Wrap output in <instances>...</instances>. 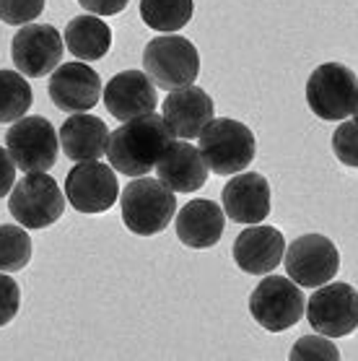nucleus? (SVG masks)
<instances>
[{
    "label": "nucleus",
    "mask_w": 358,
    "mask_h": 361,
    "mask_svg": "<svg viewBox=\"0 0 358 361\" xmlns=\"http://www.w3.org/2000/svg\"><path fill=\"white\" fill-rule=\"evenodd\" d=\"M223 211L236 224H262L270 216V182L260 172H239L223 188Z\"/></svg>",
    "instance_id": "nucleus-16"
},
{
    "label": "nucleus",
    "mask_w": 358,
    "mask_h": 361,
    "mask_svg": "<svg viewBox=\"0 0 358 361\" xmlns=\"http://www.w3.org/2000/svg\"><path fill=\"white\" fill-rule=\"evenodd\" d=\"M60 151L66 154L70 161H97L106 157V146H109V128L104 120L89 112H75L60 125Z\"/></svg>",
    "instance_id": "nucleus-20"
},
{
    "label": "nucleus",
    "mask_w": 358,
    "mask_h": 361,
    "mask_svg": "<svg viewBox=\"0 0 358 361\" xmlns=\"http://www.w3.org/2000/svg\"><path fill=\"white\" fill-rule=\"evenodd\" d=\"M249 314L268 333H283L304 317L302 286L283 276H268L249 296Z\"/></svg>",
    "instance_id": "nucleus-7"
},
{
    "label": "nucleus",
    "mask_w": 358,
    "mask_h": 361,
    "mask_svg": "<svg viewBox=\"0 0 358 361\" xmlns=\"http://www.w3.org/2000/svg\"><path fill=\"white\" fill-rule=\"evenodd\" d=\"M288 359L291 361H309V359L338 361L340 359V351H338V345H335L333 341H327V336H302L293 343Z\"/></svg>",
    "instance_id": "nucleus-25"
},
{
    "label": "nucleus",
    "mask_w": 358,
    "mask_h": 361,
    "mask_svg": "<svg viewBox=\"0 0 358 361\" xmlns=\"http://www.w3.org/2000/svg\"><path fill=\"white\" fill-rule=\"evenodd\" d=\"M174 226H177L179 242L190 250H208V247L218 245L226 229V211H221L218 203L197 197L190 200L187 205L179 208L174 216Z\"/></svg>",
    "instance_id": "nucleus-19"
},
{
    "label": "nucleus",
    "mask_w": 358,
    "mask_h": 361,
    "mask_svg": "<svg viewBox=\"0 0 358 361\" xmlns=\"http://www.w3.org/2000/svg\"><path fill=\"white\" fill-rule=\"evenodd\" d=\"M307 104L319 120L342 123L356 112L358 75L342 63H322L307 81Z\"/></svg>",
    "instance_id": "nucleus-5"
},
{
    "label": "nucleus",
    "mask_w": 358,
    "mask_h": 361,
    "mask_svg": "<svg viewBox=\"0 0 358 361\" xmlns=\"http://www.w3.org/2000/svg\"><path fill=\"white\" fill-rule=\"evenodd\" d=\"M195 13L192 0H140V18L148 29L174 34L190 24Z\"/></svg>",
    "instance_id": "nucleus-22"
},
{
    "label": "nucleus",
    "mask_w": 358,
    "mask_h": 361,
    "mask_svg": "<svg viewBox=\"0 0 358 361\" xmlns=\"http://www.w3.org/2000/svg\"><path fill=\"white\" fill-rule=\"evenodd\" d=\"M49 99L60 112H89L101 99V78L86 63L57 66L49 75Z\"/></svg>",
    "instance_id": "nucleus-13"
},
{
    "label": "nucleus",
    "mask_w": 358,
    "mask_h": 361,
    "mask_svg": "<svg viewBox=\"0 0 358 361\" xmlns=\"http://www.w3.org/2000/svg\"><path fill=\"white\" fill-rule=\"evenodd\" d=\"M200 154L213 174H239L254 161L257 140L245 123L231 117H213L200 133Z\"/></svg>",
    "instance_id": "nucleus-3"
},
{
    "label": "nucleus",
    "mask_w": 358,
    "mask_h": 361,
    "mask_svg": "<svg viewBox=\"0 0 358 361\" xmlns=\"http://www.w3.org/2000/svg\"><path fill=\"white\" fill-rule=\"evenodd\" d=\"M285 273L302 288L325 286L338 276L340 252L325 234H304L293 239L283 255Z\"/></svg>",
    "instance_id": "nucleus-9"
},
{
    "label": "nucleus",
    "mask_w": 358,
    "mask_h": 361,
    "mask_svg": "<svg viewBox=\"0 0 358 361\" xmlns=\"http://www.w3.org/2000/svg\"><path fill=\"white\" fill-rule=\"evenodd\" d=\"M234 263L249 276L273 273L283 263L285 239L276 226H257L252 224L234 239Z\"/></svg>",
    "instance_id": "nucleus-17"
},
{
    "label": "nucleus",
    "mask_w": 358,
    "mask_h": 361,
    "mask_svg": "<svg viewBox=\"0 0 358 361\" xmlns=\"http://www.w3.org/2000/svg\"><path fill=\"white\" fill-rule=\"evenodd\" d=\"M8 211L24 229H47L66 211V195L60 192L55 177L44 172H26L13 185Z\"/></svg>",
    "instance_id": "nucleus-6"
},
{
    "label": "nucleus",
    "mask_w": 358,
    "mask_h": 361,
    "mask_svg": "<svg viewBox=\"0 0 358 361\" xmlns=\"http://www.w3.org/2000/svg\"><path fill=\"white\" fill-rule=\"evenodd\" d=\"M106 112L117 120H135L156 109V83L146 75V71H123L101 91Z\"/></svg>",
    "instance_id": "nucleus-14"
},
{
    "label": "nucleus",
    "mask_w": 358,
    "mask_h": 361,
    "mask_svg": "<svg viewBox=\"0 0 358 361\" xmlns=\"http://www.w3.org/2000/svg\"><path fill=\"white\" fill-rule=\"evenodd\" d=\"M163 120L171 128L174 138L192 140L200 138L203 128L216 115L213 99L205 94L200 86H182V89L169 91V97L163 99Z\"/></svg>",
    "instance_id": "nucleus-15"
},
{
    "label": "nucleus",
    "mask_w": 358,
    "mask_h": 361,
    "mask_svg": "<svg viewBox=\"0 0 358 361\" xmlns=\"http://www.w3.org/2000/svg\"><path fill=\"white\" fill-rule=\"evenodd\" d=\"M333 154L338 161L345 166L358 169V123H345L342 120L340 128L333 133Z\"/></svg>",
    "instance_id": "nucleus-27"
},
{
    "label": "nucleus",
    "mask_w": 358,
    "mask_h": 361,
    "mask_svg": "<svg viewBox=\"0 0 358 361\" xmlns=\"http://www.w3.org/2000/svg\"><path fill=\"white\" fill-rule=\"evenodd\" d=\"M44 0H0V21L8 26L32 24L42 16Z\"/></svg>",
    "instance_id": "nucleus-26"
},
{
    "label": "nucleus",
    "mask_w": 358,
    "mask_h": 361,
    "mask_svg": "<svg viewBox=\"0 0 358 361\" xmlns=\"http://www.w3.org/2000/svg\"><path fill=\"white\" fill-rule=\"evenodd\" d=\"M81 8H86L94 16H117L128 8L130 0H78Z\"/></svg>",
    "instance_id": "nucleus-29"
},
{
    "label": "nucleus",
    "mask_w": 358,
    "mask_h": 361,
    "mask_svg": "<svg viewBox=\"0 0 358 361\" xmlns=\"http://www.w3.org/2000/svg\"><path fill=\"white\" fill-rule=\"evenodd\" d=\"M21 307V288L11 276L0 271V328H6L11 320H16Z\"/></svg>",
    "instance_id": "nucleus-28"
},
{
    "label": "nucleus",
    "mask_w": 358,
    "mask_h": 361,
    "mask_svg": "<svg viewBox=\"0 0 358 361\" xmlns=\"http://www.w3.org/2000/svg\"><path fill=\"white\" fill-rule=\"evenodd\" d=\"M156 174L174 192H197L205 188L211 169L205 164L200 148L179 138L171 140V146L163 151V157L156 164Z\"/></svg>",
    "instance_id": "nucleus-18"
},
{
    "label": "nucleus",
    "mask_w": 358,
    "mask_h": 361,
    "mask_svg": "<svg viewBox=\"0 0 358 361\" xmlns=\"http://www.w3.org/2000/svg\"><path fill=\"white\" fill-rule=\"evenodd\" d=\"M143 71L159 89H182L195 83L200 73V52L182 34H161L143 49Z\"/></svg>",
    "instance_id": "nucleus-4"
},
{
    "label": "nucleus",
    "mask_w": 358,
    "mask_h": 361,
    "mask_svg": "<svg viewBox=\"0 0 358 361\" xmlns=\"http://www.w3.org/2000/svg\"><path fill=\"white\" fill-rule=\"evenodd\" d=\"M125 226L138 237L161 234L177 216V197L161 180L132 177L120 195Z\"/></svg>",
    "instance_id": "nucleus-2"
},
{
    "label": "nucleus",
    "mask_w": 358,
    "mask_h": 361,
    "mask_svg": "<svg viewBox=\"0 0 358 361\" xmlns=\"http://www.w3.org/2000/svg\"><path fill=\"white\" fill-rule=\"evenodd\" d=\"M32 109V86L24 73L0 71V125H13Z\"/></svg>",
    "instance_id": "nucleus-23"
},
{
    "label": "nucleus",
    "mask_w": 358,
    "mask_h": 361,
    "mask_svg": "<svg viewBox=\"0 0 358 361\" xmlns=\"http://www.w3.org/2000/svg\"><path fill=\"white\" fill-rule=\"evenodd\" d=\"M6 148L21 172H47L60 154V135L47 117H21L6 133Z\"/></svg>",
    "instance_id": "nucleus-8"
},
{
    "label": "nucleus",
    "mask_w": 358,
    "mask_h": 361,
    "mask_svg": "<svg viewBox=\"0 0 358 361\" xmlns=\"http://www.w3.org/2000/svg\"><path fill=\"white\" fill-rule=\"evenodd\" d=\"M66 52V39L60 37L55 26L49 24H24L13 34L11 42V58L18 73L26 78H44L60 66Z\"/></svg>",
    "instance_id": "nucleus-10"
},
{
    "label": "nucleus",
    "mask_w": 358,
    "mask_h": 361,
    "mask_svg": "<svg viewBox=\"0 0 358 361\" xmlns=\"http://www.w3.org/2000/svg\"><path fill=\"white\" fill-rule=\"evenodd\" d=\"M171 140H174V133L166 120L148 112L135 120H128L114 133H109L106 159L117 174L143 177L156 169L163 151L171 146Z\"/></svg>",
    "instance_id": "nucleus-1"
},
{
    "label": "nucleus",
    "mask_w": 358,
    "mask_h": 361,
    "mask_svg": "<svg viewBox=\"0 0 358 361\" xmlns=\"http://www.w3.org/2000/svg\"><path fill=\"white\" fill-rule=\"evenodd\" d=\"M353 115H356V123H358V102H356V112H353Z\"/></svg>",
    "instance_id": "nucleus-31"
},
{
    "label": "nucleus",
    "mask_w": 358,
    "mask_h": 361,
    "mask_svg": "<svg viewBox=\"0 0 358 361\" xmlns=\"http://www.w3.org/2000/svg\"><path fill=\"white\" fill-rule=\"evenodd\" d=\"M63 39L75 60L94 63L104 58L112 47V29L101 21V16L86 13V16H75L68 21Z\"/></svg>",
    "instance_id": "nucleus-21"
},
{
    "label": "nucleus",
    "mask_w": 358,
    "mask_h": 361,
    "mask_svg": "<svg viewBox=\"0 0 358 361\" xmlns=\"http://www.w3.org/2000/svg\"><path fill=\"white\" fill-rule=\"evenodd\" d=\"M32 260V237L24 226L0 224V271L18 273Z\"/></svg>",
    "instance_id": "nucleus-24"
},
{
    "label": "nucleus",
    "mask_w": 358,
    "mask_h": 361,
    "mask_svg": "<svg viewBox=\"0 0 358 361\" xmlns=\"http://www.w3.org/2000/svg\"><path fill=\"white\" fill-rule=\"evenodd\" d=\"M16 161L11 159L8 148L0 146V197L11 195V190L16 185Z\"/></svg>",
    "instance_id": "nucleus-30"
},
{
    "label": "nucleus",
    "mask_w": 358,
    "mask_h": 361,
    "mask_svg": "<svg viewBox=\"0 0 358 361\" xmlns=\"http://www.w3.org/2000/svg\"><path fill=\"white\" fill-rule=\"evenodd\" d=\"M307 320L319 336L345 338L358 328V291L348 283H325L307 302Z\"/></svg>",
    "instance_id": "nucleus-11"
},
{
    "label": "nucleus",
    "mask_w": 358,
    "mask_h": 361,
    "mask_svg": "<svg viewBox=\"0 0 358 361\" xmlns=\"http://www.w3.org/2000/svg\"><path fill=\"white\" fill-rule=\"evenodd\" d=\"M120 185L109 164L101 161H78L66 177V197L78 214L97 216L117 203Z\"/></svg>",
    "instance_id": "nucleus-12"
}]
</instances>
